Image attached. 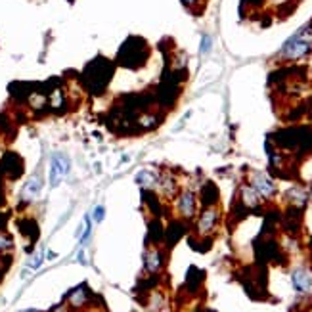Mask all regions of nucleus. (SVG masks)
Instances as JSON below:
<instances>
[{
	"mask_svg": "<svg viewBox=\"0 0 312 312\" xmlns=\"http://www.w3.org/2000/svg\"><path fill=\"white\" fill-rule=\"evenodd\" d=\"M111 77H113V63L108 62L106 58L94 60L85 69V85L92 94L103 92Z\"/></svg>",
	"mask_w": 312,
	"mask_h": 312,
	"instance_id": "f257e3e1",
	"label": "nucleus"
},
{
	"mask_svg": "<svg viewBox=\"0 0 312 312\" xmlns=\"http://www.w3.org/2000/svg\"><path fill=\"white\" fill-rule=\"evenodd\" d=\"M149 56V48L146 44V40L140 39V37H131L125 44L121 46L117 54V62L119 65L123 67H128V69H138L142 67Z\"/></svg>",
	"mask_w": 312,
	"mask_h": 312,
	"instance_id": "f03ea898",
	"label": "nucleus"
},
{
	"mask_svg": "<svg viewBox=\"0 0 312 312\" xmlns=\"http://www.w3.org/2000/svg\"><path fill=\"white\" fill-rule=\"evenodd\" d=\"M310 50H312V29L306 27V29L299 31L293 39H289L283 44L281 58H285V60H299V58H304Z\"/></svg>",
	"mask_w": 312,
	"mask_h": 312,
	"instance_id": "7ed1b4c3",
	"label": "nucleus"
},
{
	"mask_svg": "<svg viewBox=\"0 0 312 312\" xmlns=\"http://www.w3.org/2000/svg\"><path fill=\"white\" fill-rule=\"evenodd\" d=\"M69 171V159L63 153H54L50 163V186H58Z\"/></svg>",
	"mask_w": 312,
	"mask_h": 312,
	"instance_id": "20e7f679",
	"label": "nucleus"
},
{
	"mask_svg": "<svg viewBox=\"0 0 312 312\" xmlns=\"http://www.w3.org/2000/svg\"><path fill=\"white\" fill-rule=\"evenodd\" d=\"M251 186L257 190V194L261 197H274V194H276L274 180L268 174H265V172H255L251 176Z\"/></svg>",
	"mask_w": 312,
	"mask_h": 312,
	"instance_id": "39448f33",
	"label": "nucleus"
},
{
	"mask_svg": "<svg viewBox=\"0 0 312 312\" xmlns=\"http://www.w3.org/2000/svg\"><path fill=\"white\" fill-rule=\"evenodd\" d=\"M217 222H219V211L215 207H207L197 220V232L201 236H209L215 230Z\"/></svg>",
	"mask_w": 312,
	"mask_h": 312,
	"instance_id": "423d86ee",
	"label": "nucleus"
},
{
	"mask_svg": "<svg viewBox=\"0 0 312 312\" xmlns=\"http://www.w3.org/2000/svg\"><path fill=\"white\" fill-rule=\"evenodd\" d=\"M176 207H178V213L184 217V219H192L195 215V209H197V201H195L194 192H182V194L178 195Z\"/></svg>",
	"mask_w": 312,
	"mask_h": 312,
	"instance_id": "0eeeda50",
	"label": "nucleus"
},
{
	"mask_svg": "<svg viewBox=\"0 0 312 312\" xmlns=\"http://www.w3.org/2000/svg\"><path fill=\"white\" fill-rule=\"evenodd\" d=\"M291 283L299 293H308L312 288V274L306 268H297L291 274Z\"/></svg>",
	"mask_w": 312,
	"mask_h": 312,
	"instance_id": "6e6552de",
	"label": "nucleus"
},
{
	"mask_svg": "<svg viewBox=\"0 0 312 312\" xmlns=\"http://www.w3.org/2000/svg\"><path fill=\"white\" fill-rule=\"evenodd\" d=\"M2 169L8 174L12 180H16L17 176H21L23 172V163H21V157L16 153H8V155L2 159Z\"/></svg>",
	"mask_w": 312,
	"mask_h": 312,
	"instance_id": "1a4fd4ad",
	"label": "nucleus"
},
{
	"mask_svg": "<svg viewBox=\"0 0 312 312\" xmlns=\"http://www.w3.org/2000/svg\"><path fill=\"white\" fill-rule=\"evenodd\" d=\"M163 263H165V257L159 249H148L144 253V268H146L148 274L159 272Z\"/></svg>",
	"mask_w": 312,
	"mask_h": 312,
	"instance_id": "9d476101",
	"label": "nucleus"
},
{
	"mask_svg": "<svg viewBox=\"0 0 312 312\" xmlns=\"http://www.w3.org/2000/svg\"><path fill=\"white\" fill-rule=\"evenodd\" d=\"M40 190H42V178H40L39 174H33L31 178L25 182L23 190H21V199H23V201H33V199H37L40 194Z\"/></svg>",
	"mask_w": 312,
	"mask_h": 312,
	"instance_id": "9b49d317",
	"label": "nucleus"
},
{
	"mask_svg": "<svg viewBox=\"0 0 312 312\" xmlns=\"http://www.w3.org/2000/svg\"><path fill=\"white\" fill-rule=\"evenodd\" d=\"M242 203L247 209H257L261 203V195L257 194V190L253 186H243L242 188Z\"/></svg>",
	"mask_w": 312,
	"mask_h": 312,
	"instance_id": "f8f14e48",
	"label": "nucleus"
},
{
	"mask_svg": "<svg viewBox=\"0 0 312 312\" xmlns=\"http://www.w3.org/2000/svg\"><path fill=\"white\" fill-rule=\"evenodd\" d=\"M182 234H184V226L180 224V222H171L169 224V228L165 230V240H167V245L171 247L172 243H176L182 238Z\"/></svg>",
	"mask_w": 312,
	"mask_h": 312,
	"instance_id": "ddd939ff",
	"label": "nucleus"
},
{
	"mask_svg": "<svg viewBox=\"0 0 312 312\" xmlns=\"http://www.w3.org/2000/svg\"><path fill=\"white\" fill-rule=\"evenodd\" d=\"M19 228H21V234L27 236L31 242H37V238H39V226H37V222L33 219H25L19 222Z\"/></svg>",
	"mask_w": 312,
	"mask_h": 312,
	"instance_id": "4468645a",
	"label": "nucleus"
},
{
	"mask_svg": "<svg viewBox=\"0 0 312 312\" xmlns=\"http://www.w3.org/2000/svg\"><path fill=\"white\" fill-rule=\"evenodd\" d=\"M201 199L207 207H213V203H217V199H219V190H217V186L211 184V182L205 184L201 190Z\"/></svg>",
	"mask_w": 312,
	"mask_h": 312,
	"instance_id": "2eb2a0df",
	"label": "nucleus"
},
{
	"mask_svg": "<svg viewBox=\"0 0 312 312\" xmlns=\"http://www.w3.org/2000/svg\"><path fill=\"white\" fill-rule=\"evenodd\" d=\"M306 197H308V195L304 194L301 188H291V190L288 192L289 203H291L293 207H299V209H301V207H304V203H306Z\"/></svg>",
	"mask_w": 312,
	"mask_h": 312,
	"instance_id": "dca6fc26",
	"label": "nucleus"
},
{
	"mask_svg": "<svg viewBox=\"0 0 312 312\" xmlns=\"http://www.w3.org/2000/svg\"><path fill=\"white\" fill-rule=\"evenodd\" d=\"M86 295H88V289L85 288V285H81V288H77L73 293L69 295V303L71 306H75V308H79V306H85L86 304Z\"/></svg>",
	"mask_w": 312,
	"mask_h": 312,
	"instance_id": "f3484780",
	"label": "nucleus"
},
{
	"mask_svg": "<svg viewBox=\"0 0 312 312\" xmlns=\"http://www.w3.org/2000/svg\"><path fill=\"white\" fill-rule=\"evenodd\" d=\"M157 182L161 184V190H163V194L167 195V197H172V195L176 194V190H178V186H176V180L172 178V176H169V174L161 176Z\"/></svg>",
	"mask_w": 312,
	"mask_h": 312,
	"instance_id": "a211bd4d",
	"label": "nucleus"
},
{
	"mask_svg": "<svg viewBox=\"0 0 312 312\" xmlns=\"http://www.w3.org/2000/svg\"><path fill=\"white\" fill-rule=\"evenodd\" d=\"M136 184H140L142 188H153L157 184L155 172L151 171H140L136 174Z\"/></svg>",
	"mask_w": 312,
	"mask_h": 312,
	"instance_id": "6ab92c4d",
	"label": "nucleus"
},
{
	"mask_svg": "<svg viewBox=\"0 0 312 312\" xmlns=\"http://www.w3.org/2000/svg\"><path fill=\"white\" fill-rule=\"evenodd\" d=\"M46 103H48V98L44 96L42 92H35L29 96V106H31L33 110H44L46 108Z\"/></svg>",
	"mask_w": 312,
	"mask_h": 312,
	"instance_id": "aec40b11",
	"label": "nucleus"
},
{
	"mask_svg": "<svg viewBox=\"0 0 312 312\" xmlns=\"http://www.w3.org/2000/svg\"><path fill=\"white\" fill-rule=\"evenodd\" d=\"M48 103H50V108L52 110H60L63 103H65V96H63L62 88H56L54 92H52V96L48 98Z\"/></svg>",
	"mask_w": 312,
	"mask_h": 312,
	"instance_id": "412c9836",
	"label": "nucleus"
},
{
	"mask_svg": "<svg viewBox=\"0 0 312 312\" xmlns=\"http://www.w3.org/2000/svg\"><path fill=\"white\" fill-rule=\"evenodd\" d=\"M12 247H14V240H12L8 234L0 232V255H2V253H8V251H12Z\"/></svg>",
	"mask_w": 312,
	"mask_h": 312,
	"instance_id": "4be33fe9",
	"label": "nucleus"
},
{
	"mask_svg": "<svg viewBox=\"0 0 312 312\" xmlns=\"http://www.w3.org/2000/svg\"><path fill=\"white\" fill-rule=\"evenodd\" d=\"M211 44H213L211 37H209V35H205V37H203V40H201V48H199V50H201V54H207V52L211 50Z\"/></svg>",
	"mask_w": 312,
	"mask_h": 312,
	"instance_id": "5701e85b",
	"label": "nucleus"
},
{
	"mask_svg": "<svg viewBox=\"0 0 312 312\" xmlns=\"http://www.w3.org/2000/svg\"><path fill=\"white\" fill-rule=\"evenodd\" d=\"M103 217H106V209H103L101 205H98V207H96V211H94V220H96V222H101V220H103Z\"/></svg>",
	"mask_w": 312,
	"mask_h": 312,
	"instance_id": "b1692460",
	"label": "nucleus"
},
{
	"mask_svg": "<svg viewBox=\"0 0 312 312\" xmlns=\"http://www.w3.org/2000/svg\"><path fill=\"white\" fill-rule=\"evenodd\" d=\"M40 265H42V253H37L29 263V268H39Z\"/></svg>",
	"mask_w": 312,
	"mask_h": 312,
	"instance_id": "393cba45",
	"label": "nucleus"
},
{
	"mask_svg": "<svg viewBox=\"0 0 312 312\" xmlns=\"http://www.w3.org/2000/svg\"><path fill=\"white\" fill-rule=\"evenodd\" d=\"M182 2H184L186 6H194V4H195V2H197V0H182Z\"/></svg>",
	"mask_w": 312,
	"mask_h": 312,
	"instance_id": "a878e982",
	"label": "nucleus"
},
{
	"mask_svg": "<svg viewBox=\"0 0 312 312\" xmlns=\"http://www.w3.org/2000/svg\"><path fill=\"white\" fill-rule=\"evenodd\" d=\"M23 312H39V310H33V308H31V310H23Z\"/></svg>",
	"mask_w": 312,
	"mask_h": 312,
	"instance_id": "bb28decb",
	"label": "nucleus"
},
{
	"mask_svg": "<svg viewBox=\"0 0 312 312\" xmlns=\"http://www.w3.org/2000/svg\"><path fill=\"white\" fill-rule=\"evenodd\" d=\"M203 312H215V310H203Z\"/></svg>",
	"mask_w": 312,
	"mask_h": 312,
	"instance_id": "cd10ccee",
	"label": "nucleus"
}]
</instances>
